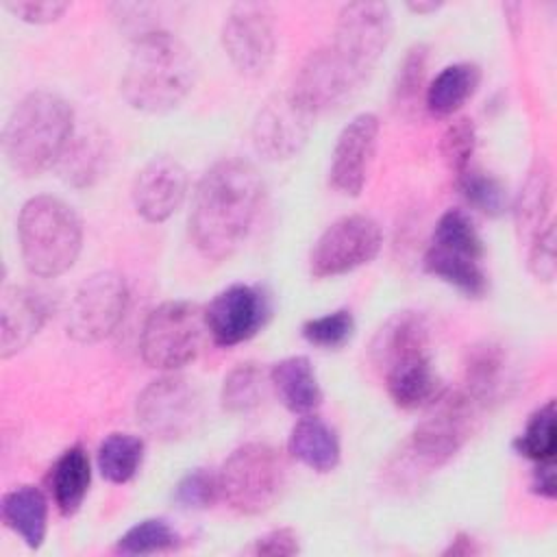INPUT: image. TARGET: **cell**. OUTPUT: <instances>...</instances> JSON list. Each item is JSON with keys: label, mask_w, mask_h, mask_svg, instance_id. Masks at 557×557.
<instances>
[{"label": "cell", "mask_w": 557, "mask_h": 557, "mask_svg": "<svg viewBox=\"0 0 557 557\" xmlns=\"http://www.w3.org/2000/svg\"><path fill=\"white\" fill-rule=\"evenodd\" d=\"M355 331V318L348 309H337L318 318H311L302 324V337L318 348H342Z\"/></svg>", "instance_id": "36"}, {"label": "cell", "mask_w": 557, "mask_h": 557, "mask_svg": "<svg viewBox=\"0 0 557 557\" xmlns=\"http://www.w3.org/2000/svg\"><path fill=\"white\" fill-rule=\"evenodd\" d=\"M366 81L333 46L313 50L300 65L289 94L313 117L344 102Z\"/></svg>", "instance_id": "13"}, {"label": "cell", "mask_w": 557, "mask_h": 557, "mask_svg": "<svg viewBox=\"0 0 557 557\" xmlns=\"http://www.w3.org/2000/svg\"><path fill=\"white\" fill-rule=\"evenodd\" d=\"M553 207V174L550 165L540 159L527 174L520 194L513 202L516 231L520 242L529 244L548 224V213Z\"/></svg>", "instance_id": "22"}, {"label": "cell", "mask_w": 557, "mask_h": 557, "mask_svg": "<svg viewBox=\"0 0 557 557\" xmlns=\"http://www.w3.org/2000/svg\"><path fill=\"white\" fill-rule=\"evenodd\" d=\"M383 246L381 226L361 213L335 220L311 248L309 272L315 278L339 276L370 263Z\"/></svg>", "instance_id": "10"}, {"label": "cell", "mask_w": 557, "mask_h": 557, "mask_svg": "<svg viewBox=\"0 0 557 557\" xmlns=\"http://www.w3.org/2000/svg\"><path fill=\"white\" fill-rule=\"evenodd\" d=\"M50 311L48 298L33 287H4L0 298V355H17L39 333Z\"/></svg>", "instance_id": "18"}, {"label": "cell", "mask_w": 557, "mask_h": 557, "mask_svg": "<svg viewBox=\"0 0 557 557\" xmlns=\"http://www.w3.org/2000/svg\"><path fill=\"white\" fill-rule=\"evenodd\" d=\"M300 550L298 535L292 529H272L252 544L255 555H296Z\"/></svg>", "instance_id": "42"}, {"label": "cell", "mask_w": 557, "mask_h": 557, "mask_svg": "<svg viewBox=\"0 0 557 557\" xmlns=\"http://www.w3.org/2000/svg\"><path fill=\"white\" fill-rule=\"evenodd\" d=\"M379 128L381 124L374 113H359L337 135L331 154L329 181L344 196L361 194L374 159Z\"/></svg>", "instance_id": "16"}, {"label": "cell", "mask_w": 557, "mask_h": 557, "mask_svg": "<svg viewBox=\"0 0 557 557\" xmlns=\"http://www.w3.org/2000/svg\"><path fill=\"white\" fill-rule=\"evenodd\" d=\"M270 387L292 413L309 416L322 403V389L315 370L302 355L276 361L270 370Z\"/></svg>", "instance_id": "20"}, {"label": "cell", "mask_w": 557, "mask_h": 557, "mask_svg": "<svg viewBox=\"0 0 557 557\" xmlns=\"http://www.w3.org/2000/svg\"><path fill=\"white\" fill-rule=\"evenodd\" d=\"M187 172L172 157H154L150 159L133 181V205L135 211L152 224L165 222L170 215L178 211L187 196Z\"/></svg>", "instance_id": "17"}, {"label": "cell", "mask_w": 557, "mask_h": 557, "mask_svg": "<svg viewBox=\"0 0 557 557\" xmlns=\"http://www.w3.org/2000/svg\"><path fill=\"white\" fill-rule=\"evenodd\" d=\"M268 313V296L257 285L235 283L205 307V324L218 346H237L261 331Z\"/></svg>", "instance_id": "15"}, {"label": "cell", "mask_w": 557, "mask_h": 557, "mask_svg": "<svg viewBox=\"0 0 557 557\" xmlns=\"http://www.w3.org/2000/svg\"><path fill=\"white\" fill-rule=\"evenodd\" d=\"M198 63L189 46L170 30L135 39L122 76L126 102L141 113H168L194 89Z\"/></svg>", "instance_id": "2"}, {"label": "cell", "mask_w": 557, "mask_h": 557, "mask_svg": "<svg viewBox=\"0 0 557 557\" xmlns=\"http://www.w3.org/2000/svg\"><path fill=\"white\" fill-rule=\"evenodd\" d=\"M4 9L11 11L15 17L28 24H50L57 22L67 9V2H4Z\"/></svg>", "instance_id": "41"}, {"label": "cell", "mask_w": 557, "mask_h": 557, "mask_svg": "<svg viewBox=\"0 0 557 557\" xmlns=\"http://www.w3.org/2000/svg\"><path fill=\"white\" fill-rule=\"evenodd\" d=\"M440 7H442V2H409V4H407V9H409V11L420 13V15H424V13H433V11H437Z\"/></svg>", "instance_id": "45"}, {"label": "cell", "mask_w": 557, "mask_h": 557, "mask_svg": "<svg viewBox=\"0 0 557 557\" xmlns=\"http://www.w3.org/2000/svg\"><path fill=\"white\" fill-rule=\"evenodd\" d=\"M479 83H481L479 65L470 61L446 65L424 89L426 109L433 115H442V117L453 115L474 96Z\"/></svg>", "instance_id": "25"}, {"label": "cell", "mask_w": 557, "mask_h": 557, "mask_svg": "<svg viewBox=\"0 0 557 557\" xmlns=\"http://www.w3.org/2000/svg\"><path fill=\"white\" fill-rule=\"evenodd\" d=\"M135 413L148 435L174 442L198 429L202 420V398L189 379L168 374L141 389Z\"/></svg>", "instance_id": "8"}, {"label": "cell", "mask_w": 557, "mask_h": 557, "mask_svg": "<svg viewBox=\"0 0 557 557\" xmlns=\"http://www.w3.org/2000/svg\"><path fill=\"white\" fill-rule=\"evenodd\" d=\"M426 61H429V48L424 44H416L405 52L394 78V100L398 107L411 104L418 100L424 87Z\"/></svg>", "instance_id": "37"}, {"label": "cell", "mask_w": 557, "mask_h": 557, "mask_svg": "<svg viewBox=\"0 0 557 557\" xmlns=\"http://www.w3.org/2000/svg\"><path fill=\"white\" fill-rule=\"evenodd\" d=\"M481 548L476 546V540H472L470 535H463V533H459L453 542H450V546L444 550V555H474V553H479Z\"/></svg>", "instance_id": "44"}, {"label": "cell", "mask_w": 557, "mask_h": 557, "mask_svg": "<svg viewBox=\"0 0 557 557\" xmlns=\"http://www.w3.org/2000/svg\"><path fill=\"white\" fill-rule=\"evenodd\" d=\"M431 244L446 250L466 252L476 259H483L485 255V246L476 226L461 209H448L446 213H442V218L435 224Z\"/></svg>", "instance_id": "33"}, {"label": "cell", "mask_w": 557, "mask_h": 557, "mask_svg": "<svg viewBox=\"0 0 557 557\" xmlns=\"http://www.w3.org/2000/svg\"><path fill=\"white\" fill-rule=\"evenodd\" d=\"M507 385V357L500 346L483 344L476 346L466 366V394L479 405L485 407L494 403Z\"/></svg>", "instance_id": "28"}, {"label": "cell", "mask_w": 557, "mask_h": 557, "mask_svg": "<svg viewBox=\"0 0 557 557\" xmlns=\"http://www.w3.org/2000/svg\"><path fill=\"white\" fill-rule=\"evenodd\" d=\"M474 146H476V133H474L472 120L457 117L444 131L442 141H440V152H442L448 170L459 176L466 168H470Z\"/></svg>", "instance_id": "38"}, {"label": "cell", "mask_w": 557, "mask_h": 557, "mask_svg": "<svg viewBox=\"0 0 557 557\" xmlns=\"http://www.w3.org/2000/svg\"><path fill=\"white\" fill-rule=\"evenodd\" d=\"M176 542V531L163 518H146L117 540V550L124 555H152L174 548Z\"/></svg>", "instance_id": "35"}, {"label": "cell", "mask_w": 557, "mask_h": 557, "mask_svg": "<svg viewBox=\"0 0 557 557\" xmlns=\"http://www.w3.org/2000/svg\"><path fill=\"white\" fill-rule=\"evenodd\" d=\"M555 433V403L548 400L529 418L524 431L516 440V450L527 459L548 461L555 457L557 450Z\"/></svg>", "instance_id": "34"}, {"label": "cell", "mask_w": 557, "mask_h": 557, "mask_svg": "<svg viewBox=\"0 0 557 557\" xmlns=\"http://www.w3.org/2000/svg\"><path fill=\"white\" fill-rule=\"evenodd\" d=\"M17 242L26 270L41 278L67 272L83 248V224L61 198L33 196L17 215Z\"/></svg>", "instance_id": "4"}, {"label": "cell", "mask_w": 557, "mask_h": 557, "mask_svg": "<svg viewBox=\"0 0 557 557\" xmlns=\"http://www.w3.org/2000/svg\"><path fill=\"white\" fill-rule=\"evenodd\" d=\"M268 385H270V372L265 374L259 366L242 363L233 368L222 383V392H220L222 409L228 413L255 411L263 403Z\"/></svg>", "instance_id": "29"}, {"label": "cell", "mask_w": 557, "mask_h": 557, "mask_svg": "<svg viewBox=\"0 0 557 557\" xmlns=\"http://www.w3.org/2000/svg\"><path fill=\"white\" fill-rule=\"evenodd\" d=\"M531 487L535 494H540L544 498H555L557 481H555V461L553 459L537 461V468L533 470Z\"/></svg>", "instance_id": "43"}, {"label": "cell", "mask_w": 557, "mask_h": 557, "mask_svg": "<svg viewBox=\"0 0 557 557\" xmlns=\"http://www.w3.org/2000/svg\"><path fill=\"white\" fill-rule=\"evenodd\" d=\"M555 224L548 222L546 228L529 242V270L535 278L550 283L555 278Z\"/></svg>", "instance_id": "40"}, {"label": "cell", "mask_w": 557, "mask_h": 557, "mask_svg": "<svg viewBox=\"0 0 557 557\" xmlns=\"http://www.w3.org/2000/svg\"><path fill=\"white\" fill-rule=\"evenodd\" d=\"M74 131L70 102L48 89L26 94L7 117L2 128V152L20 176H39L59 165Z\"/></svg>", "instance_id": "3"}, {"label": "cell", "mask_w": 557, "mask_h": 557, "mask_svg": "<svg viewBox=\"0 0 557 557\" xmlns=\"http://www.w3.org/2000/svg\"><path fill=\"white\" fill-rule=\"evenodd\" d=\"M285 483L278 453L261 442L237 446L218 472L220 496L244 516H259L272 509Z\"/></svg>", "instance_id": "5"}, {"label": "cell", "mask_w": 557, "mask_h": 557, "mask_svg": "<svg viewBox=\"0 0 557 557\" xmlns=\"http://www.w3.org/2000/svg\"><path fill=\"white\" fill-rule=\"evenodd\" d=\"M479 405L466 392L437 394L429 403V413L418 422L411 433V453L429 468L450 461L470 440Z\"/></svg>", "instance_id": "7"}, {"label": "cell", "mask_w": 557, "mask_h": 557, "mask_svg": "<svg viewBox=\"0 0 557 557\" xmlns=\"http://www.w3.org/2000/svg\"><path fill=\"white\" fill-rule=\"evenodd\" d=\"M63 178L74 187L91 185L104 168V146L100 139L78 137L72 139L59 161Z\"/></svg>", "instance_id": "31"}, {"label": "cell", "mask_w": 557, "mask_h": 557, "mask_svg": "<svg viewBox=\"0 0 557 557\" xmlns=\"http://www.w3.org/2000/svg\"><path fill=\"white\" fill-rule=\"evenodd\" d=\"M220 496V485H218V474L209 472L207 468H196L187 472L174 492V498L178 505L187 509H205L215 503Z\"/></svg>", "instance_id": "39"}, {"label": "cell", "mask_w": 557, "mask_h": 557, "mask_svg": "<svg viewBox=\"0 0 557 557\" xmlns=\"http://www.w3.org/2000/svg\"><path fill=\"white\" fill-rule=\"evenodd\" d=\"M144 459V442L131 433H111L98 448V470L111 483L131 481Z\"/></svg>", "instance_id": "30"}, {"label": "cell", "mask_w": 557, "mask_h": 557, "mask_svg": "<svg viewBox=\"0 0 557 557\" xmlns=\"http://www.w3.org/2000/svg\"><path fill=\"white\" fill-rule=\"evenodd\" d=\"M289 453L315 472H331L339 463V440L335 431L315 416L300 418L287 440Z\"/></svg>", "instance_id": "23"}, {"label": "cell", "mask_w": 557, "mask_h": 557, "mask_svg": "<svg viewBox=\"0 0 557 557\" xmlns=\"http://www.w3.org/2000/svg\"><path fill=\"white\" fill-rule=\"evenodd\" d=\"M457 183H459L463 198L481 213H485L490 218H498L507 211V205H509L507 189L490 172H483L479 168H466L457 176Z\"/></svg>", "instance_id": "32"}, {"label": "cell", "mask_w": 557, "mask_h": 557, "mask_svg": "<svg viewBox=\"0 0 557 557\" xmlns=\"http://www.w3.org/2000/svg\"><path fill=\"white\" fill-rule=\"evenodd\" d=\"M205 331V309L196 302H161L141 326L139 355L150 368L178 370L196 359Z\"/></svg>", "instance_id": "6"}, {"label": "cell", "mask_w": 557, "mask_h": 557, "mask_svg": "<svg viewBox=\"0 0 557 557\" xmlns=\"http://www.w3.org/2000/svg\"><path fill=\"white\" fill-rule=\"evenodd\" d=\"M418 355H429V322L418 311H398L387 318L370 344V359L381 372Z\"/></svg>", "instance_id": "19"}, {"label": "cell", "mask_w": 557, "mask_h": 557, "mask_svg": "<svg viewBox=\"0 0 557 557\" xmlns=\"http://www.w3.org/2000/svg\"><path fill=\"white\" fill-rule=\"evenodd\" d=\"M2 520L30 548H39L48 529V500L35 485H20L2 496Z\"/></svg>", "instance_id": "24"}, {"label": "cell", "mask_w": 557, "mask_h": 557, "mask_svg": "<svg viewBox=\"0 0 557 557\" xmlns=\"http://www.w3.org/2000/svg\"><path fill=\"white\" fill-rule=\"evenodd\" d=\"M313 120L289 91L274 94L255 115L252 146L268 161L292 159L307 144Z\"/></svg>", "instance_id": "14"}, {"label": "cell", "mask_w": 557, "mask_h": 557, "mask_svg": "<svg viewBox=\"0 0 557 557\" xmlns=\"http://www.w3.org/2000/svg\"><path fill=\"white\" fill-rule=\"evenodd\" d=\"M222 46L233 67L244 76H261L274 61V13L261 2H237L222 24Z\"/></svg>", "instance_id": "11"}, {"label": "cell", "mask_w": 557, "mask_h": 557, "mask_svg": "<svg viewBox=\"0 0 557 557\" xmlns=\"http://www.w3.org/2000/svg\"><path fill=\"white\" fill-rule=\"evenodd\" d=\"M128 287L122 274L102 270L87 276L74 292L65 329L78 344H96L109 337L124 318Z\"/></svg>", "instance_id": "9"}, {"label": "cell", "mask_w": 557, "mask_h": 557, "mask_svg": "<svg viewBox=\"0 0 557 557\" xmlns=\"http://www.w3.org/2000/svg\"><path fill=\"white\" fill-rule=\"evenodd\" d=\"M261 194V176L246 159H220L202 174L191 200L189 233L205 259H228L244 244Z\"/></svg>", "instance_id": "1"}, {"label": "cell", "mask_w": 557, "mask_h": 557, "mask_svg": "<svg viewBox=\"0 0 557 557\" xmlns=\"http://www.w3.org/2000/svg\"><path fill=\"white\" fill-rule=\"evenodd\" d=\"M394 17L383 2H348L335 22L333 48L363 76L370 74L392 41Z\"/></svg>", "instance_id": "12"}, {"label": "cell", "mask_w": 557, "mask_h": 557, "mask_svg": "<svg viewBox=\"0 0 557 557\" xmlns=\"http://www.w3.org/2000/svg\"><path fill=\"white\" fill-rule=\"evenodd\" d=\"M91 481L89 457L83 446H70L50 470V490L61 513L72 516L83 505Z\"/></svg>", "instance_id": "26"}, {"label": "cell", "mask_w": 557, "mask_h": 557, "mask_svg": "<svg viewBox=\"0 0 557 557\" xmlns=\"http://www.w3.org/2000/svg\"><path fill=\"white\" fill-rule=\"evenodd\" d=\"M389 398L403 409H418L435 400L440 381L433 370L431 355H418L381 372Z\"/></svg>", "instance_id": "21"}, {"label": "cell", "mask_w": 557, "mask_h": 557, "mask_svg": "<svg viewBox=\"0 0 557 557\" xmlns=\"http://www.w3.org/2000/svg\"><path fill=\"white\" fill-rule=\"evenodd\" d=\"M483 259H476L466 252L446 250L440 246H429L424 255V268L433 276L442 278L444 283L453 285L455 289L463 292L466 296L479 298L487 292V274L481 265Z\"/></svg>", "instance_id": "27"}]
</instances>
